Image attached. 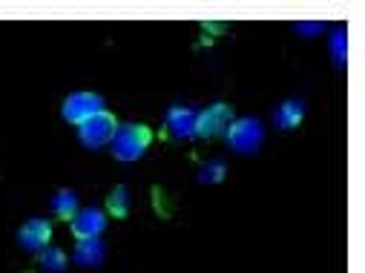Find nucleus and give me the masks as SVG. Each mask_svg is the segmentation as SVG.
Here are the masks:
<instances>
[{
    "label": "nucleus",
    "instance_id": "obj_1",
    "mask_svg": "<svg viewBox=\"0 0 365 273\" xmlns=\"http://www.w3.org/2000/svg\"><path fill=\"white\" fill-rule=\"evenodd\" d=\"M150 141H153L150 127H144V124H118L110 144H113V155L118 161H135V158L144 155Z\"/></svg>",
    "mask_w": 365,
    "mask_h": 273
},
{
    "label": "nucleus",
    "instance_id": "obj_2",
    "mask_svg": "<svg viewBox=\"0 0 365 273\" xmlns=\"http://www.w3.org/2000/svg\"><path fill=\"white\" fill-rule=\"evenodd\" d=\"M115 130H118L115 115L107 113V110H101V113H96L93 118H86L83 124H78V138H81L83 147L98 150V147H107V144L113 141Z\"/></svg>",
    "mask_w": 365,
    "mask_h": 273
},
{
    "label": "nucleus",
    "instance_id": "obj_3",
    "mask_svg": "<svg viewBox=\"0 0 365 273\" xmlns=\"http://www.w3.org/2000/svg\"><path fill=\"white\" fill-rule=\"evenodd\" d=\"M227 144L236 150V153H256L264 141V130H262V121L259 118H233V124L227 127Z\"/></svg>",
    "mask_w": 365,
    "mask_h": 273
},
{
    "label": "nucleus",
    "instance_id": "obj_4",
    "mask_svg": "<svg viewBox=\"0 0 365 273\" xmlns=\"http://www.w3.org/2000/svg\"><path fill=\"white\" fill-rule=\"evenodd\" d=\"M101 110H104V98L96 96V93H89V89H81V93L66 96L61 115H63V121H69V124L78 127V124H83L86 118H93Z\"/></svg>",
    "mask_w": 365,
    "mask_h": 273
},
{
    "label": "nucleus",
    "instance_id": "obj_5",
    "mask_svg": "<svg viewBox=\"0 0 365 273\" xmlns=\"http://www.w3.org/2000/svg\"><path fill=\"white\" fill-rule=\"evenodd\" d=\"M233 124V110L227 104H213L196 113V138H219Z\"/></svg>",
    "mask_w": 365,
    "mask_h": 273
},
{
    "label": "nucleus",
    "instance_id": "obj_6",
    "mask_svg": "<svg viewBox=\"0 0 365 273\" xmlns=\"http://www.w3.org/2000/svg\"><path fill=\"white\" fill-rule=\"evenodd\" d=\"M69 222H72V233L78 239H98L107 227V213L101 207H83Z\"/></svg>",
    "mask_w": 365,
    "mask_h": 273
},
{
    "label": "nucleus",
    "instance_id": "obj_7",
    "mask_svg": "<svg viewBox=\"0 0 365 273\" xmlns=\"http://www.w3.org/2000/svg\"><path fill=\"white\" fill-rule=\"evenodd\" d=\"M49 239H52V225L46 219H29L18 233V242L26 250H43L49 247Z\"/></svg>",
    "mask_w": 365,
    "mask_h": 273
},
{
    "label": "nucleus",
    "instance_id": "obj_8",
    "mask_svg": "<svg viewBox=\"0 0 365 273\" xmlns=\"http://www.w3.org/2000/svg\"><path fill=\"white\" fill-rule=\"evenodd\" d=\"M164 130H167L173 138H196V113L187 110V107H173V110L167 113Z\"/></svg>",
    "mask_w": 365,
    "mask_h": 273
},
{
    "label": "nucleus",
    "instance_id": "obj_9",
    "mask_svg": "<svg viewBox=\"0 0 365 273\" xmlns=\"http://www.w3.org/2000/svg\"><path fill=\"white\" fill-rule=\"evenodd\" d=\"M107 259V247L98 239H78V247H75V262L81 267H98L101 262Z\"/></svg>",
    "mask_w": 365,
    "mask_h": 273
},
{
    "label": "nucleus",
    "instance_id": "obj_10",
    "mask_svg": "<svg viewBox=\"0 0 365 273\" xmlns=\"http://www.w3.org/2000/svg\"><path fill=\"white\" fill-rule=\"evenodd\" d=\"M305 118V104L302 101H285L277 113H273V124L279 130H297Z\"/></svg>",
    "mask_w": 365,
    "mask_h": 273
},
{
    "label": "nucleus",
    "instance_id": "obj_11",
    "mask_svg": "<svg viewBox=\"0 0 365 273\" xmlns=\"http://www.w3.org/2000/svg\"><path fill=\"white\" fill-rule=\"evenodd\" d=\"M52 210H55V216L58 219H72L81 207H78V196L72 193V190H58L55 196H52Z\"/></svg>",
    "mask_w": 365,
    "mask_h": 273
},
{
    "label": "nucleus",
    "instance_id": "obj_12",
    "mask_svg": "<svg viewBox=\"0 0 365 273\" xmlns=\"http://www.w3.org/2000/svg\"><path fill=\"white\" fill-rule=\"evenodd\" d=\"M107 210L115 216V219H124L130 213V190L124 185L113 187V193L107 196Z\"/></svg>",
    "mask_w": 365,
    "mask_h": 273
},
{
    "label": "nucleus",
    "instance_id": "obj_13",
    "mask_svg": "<svg viewBox=\"0 0 365 273\" xmlns=\"http://www.w3.org/2000/svg\"><path fill=\"white\" fill-rule=\"evenodd\" d=\"M331 58H334L336 66L348 63V32H345V26H336L334 35H331Z\"/></svg>",
    "mask_w": 365,
    "mask_h": 273
},
{
    "label": "nucleus",
    "instance_id": "obj_14",
    "mask_svg": "<svg viewBox=\"0 0 365 273\" xmlns=\"http://www.w3.org/2000/svg\"><path fill=\"white\" fill-rule=\"evenodd\" d=\"M41 264L49 273H63L66 270V253L61 247H43L41 250Z\"/></svg>",
    "mask_w": 365,
    "mask_h": 273
},
{
    "label": "nucleus",
    "instance_id": "obj_15",
    "mask_svg": "<svg viewBox=\"0 0 365 273\" xmlns=\"http://www.w3.org/2000/svg\"><path fill=\"white\" fill-rule=\"evenodd\" d=\"M225 175H227V164L219 161V158L202 164V170H199V181H202V185H219V181H225Z\"/></svg>",
    "mask_w": 365,
    "mask_h": 273
},
{
    "label": "nucleus",
    "instance_id": "obj_16",
    "mask_svg": "<svg viewBox=\"0 0 365 273\" xmlns=\"http://www.w3.org/2000/svg\"><path fill=\"white\" fill-rule=\"evenodd\" d=\"M297 32H299V35H319V32H325V24H322V21H308V24H297Z\"/></svg>",
    "mask_w": 365,
    "mask_h": 273
}]
</instances>
